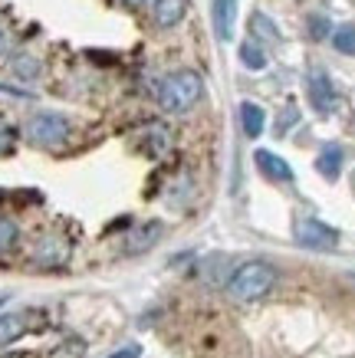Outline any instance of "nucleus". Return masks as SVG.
Segmentation results:
<instances>
[{
  "instance_id": "f257e3e1",
  "label": "nucleus",
  "mask_w": 355,
  "mask_h": 358,
  "mask_svg": "<svg viewBox=\"0 0 355 358\" xmlns=\"http://www.w3.org/2000/svg\"><path fill=\"white\" fill-rule=\"evenodd\" d=\"M273 286H277V270L263 260H253V263H244V266L230 276L227 293H230V299H237V303H253V299H263Z\"/></svg>"
},
{
  "instance_id": "f03ea898",
  "label": "nucleus",
  "mask_w": 355,
  "mask_h": 358,
  "mask_svg": "<svg viewBox=\"0 0 355 358\" xmlns=\"http://www.w3.org/2000/svg\"><path fill=\"white\" fill-rule=\"evenodd\" d=\"M204 92V79L194 69H178L172 76H165L162 89H158V102L165 112H188Z\"/></svg>"
},
{
  "instance_id": "7ed1b4c3",
  "label": "nucleus",
  "mask_w": 355,
  "mask_h": 358,
  "mask_svg": "<svg viewBox=\"0 0 355 358\" xmlns=\"http://www.w3.org/2000/svg\"><path fill=\"white\" fill-rule=\"evenodd\" d=\"M27 138L33 145H46V148H53V145H63L69 138V122L63 115H56V112H40V115H33L27 122Z\"/></svg>"
},
{
  "instance_id": "20e7f679",
  "label": "nucleus",
  "mask_w": 355,
  "mask_h": 358,
  "mask_svg": "<svg viewBox=\"0 0 355 358\" xmlns=\"http://www.w3.org/2000/svg\"><path fill=\"white\" fill-rule=\"evenodd\" d=\"M296 240L309 250H335L339 247V230L316 217H300L296 220Z\"/></svg>"
},
{
  "instance_id": "39448f33",
  "label": "nucleus",
  "mask_w": 355,
  "mask_h": 358,
  "mask_svg": "<svg viewBox=\"0 0 355 358\" xmlns=\"http://www.w3.org/2000/svg\"><path fill=\"white\" fill-rule=\"evenodd\" d=\"M309 102H312V109L323 112V115L326 112H333V106H335V89H333V83H329V76H326L323 69L309 76Z\"/></svg>"
},
{
  "instance_id": "423d86ee",
  "label": "nucleus",
  "mask_w": 355,
  "mask_h": 358,
  "mask_svg": "<svg viewBox=\"0 0 355 358\" xmlns=\"http://www.w3.org/2000/svg\"><path fill=\"white\" fill-rule=\"evenodd\" d=\"M66 257H69V247L56 237L40 240L36 250H33V263L36 266H60V263H66Z\"/></svg>"
},
{
  "instance_id": "0eeeda50",
  "label": "nucleus",
  "mask_w": 355,
  "mask_h": 358,
  "mask_svg": "<svg viewBox=\"0 0 355 358\" xmlns=\"http://www.w3.org/2000/svg\"><path fill=\"white\" fill-rule=\"evenodd\" d=\"M237 23V0H214V33L217 40H230Z\"/></svg>"
},
{
  "instance_id": "6e6552de",
  "label": "nucleus",
  "mask_w": 355,
  "mask_h": 358,
  "mask_svg": "<svg viewBox=\"0 0 355 358\" xmlns=\"http://www.w3.org/2000/svg\"><path fill=\"white\" fill-rule=\"evenodd\" d=\"M257 164H260V171L267 174L270 181H293V168L283 162L280 155H273V152H257Z\"/></svg>"
},
{
  "instance_id": "1a4fd4ad",
  "label": "nucleus",
  "mask_w": 355,
  "mask_h": 358,
  "mask_svg": "<svg viewBox=\"0 0 355 358\" xmlns=\"http://www.w3.org/2000/svg\"><path fill=\"white\" fill-rule=\"evenodd\" d=\"M316 168H319V174H323L326 181H335L339 171H342V148L339 145H326L323 152H319V158H316Z\"/></svg>"
},
{
  "instance_id": "9d476101",
  "label": "nucleus",
  "mask_w": 355,
  "mask_h": 358,
  "mask_svg": "<svg viewBox=\"0 0 355 358\" xmlns=\"http://www.w3.org/2000/svg\"><path fill=\"white\" fill-rule=\"evenodd\" d=\"M27 319H30L27 313L0 315V345H11V342H17V338L30 329V326H27Z\"/></svg>"
},
{
  "instance_id": "9b49d317",
  "label": "nucleus",
  "mask_w": 355,
  "mask_h": 358,
  "mask_svg": "<svg viewBox=\"0 0 355 358\" xmlns=\"http://www.w3.org/2000/svg\"><path fill=\"white\" fill-rule=\"evenodd\" d=\"M240 125H244V135H250V138L263 135L267 115H263V109H260L257 102H244V106H240Z\"/></svg>"
},
{
  "instance_id": "f8f14e48",
  "label": "nucleus",
  "mask_w": 355,
  "mask_h": 358,
  "mask_svg": "<svg viewBox=\"0 0 355 358\" xmlns=\"http://www.w3.org/2000/svg\"><path fill=\"white\" fill-rule=\"evenodd\" d=\"M184 10H188L184 0H158L155 3V20H158V27H174V23H181Z\"/></svg>"
},
{
  "instance_id": "ddd939ff",
  "label": "nucleus",
  "mask_w": 355,
  "mask_h": 358,
  "mask_svg": "<svg viewBox=\"0 0 355 358\" xmlns=\"http://www.w3.org/2000/svg\"><path fill=\"white\" fill-rule=\"evenodd\" d=\"M240 63L247 66V69H257V73H260V69L267 66V56H263V50H260V46L250 40V43L240 46Z\"/></svg>"
},
{
  "instance_id": "4468645a",
  "label": "nucleus",
  "mask_w": 355,
  "mask_h": 358,
  "mask_svg": "<svg viewBox=\"0 0 355 358\" xmlns=\"http://www.w3.org/2000/svg\"><path fill=\"white\" fill-rule=\"evenodd\" d=\"M333 46L339 53L355 56V27H339V30L333 33Z\"/></svg>"
},
{
  "instance_id": "2eb2a0df",
  "label": "nucleus",
  "mask_w": 355,
  "mask_h": 358,
  "mask_svg": "<svg viewBox=\"0 0 355 358\" xmlns=\"http://www.w3.org/2000/svg\"><path fill=\"white\" fill-rule=\"evenodd\" d=\"M50 358H86V342L83 338H66Z\"/></svg>"
},
{
  "instance_id": "dca6fc26",
  "label": "nucleus",
  "mask_w": 355,
  "mask_h": 358,
  "mask_svg": "<svg viewBox=\"0 0 355 358\" xmlns=\"http://www.w3.org/2000/svg\"><path fill=\"white\" fill-rule=\"evenodd\" d=\"M158 234H162V227H158V224H151V227H141L139 234L132 237V243H129V253H135V250H145V247H151Z\"/></svg>"
},
{
  "instance_id": "f3484780",
  "label": "nucleus",
  "mask_w": 355,
  "mask_h": 358,
  "mask_svg": "<svg viewBox=\"0 0 355 358\" xmlns=\"http://www.w3.org/2000/svg\"><path fill=\"white\" fill-rule=\"evenodd\" d=\"M13 243H17V224L11 217H0V253H7Z\"/></svg>"
},
{
  "instance_id": "a211bd4d",
  "label": "nucleus",
  "mask_w": 355,
  "mask_h": 358,
  "mask_svg": "<svg viewBox=\"0 0 355 358\" xmlns=\"http://www.w3.org/2000/svg\"><path fill=\"white\" fill-rule=\"evenodd\" d=\"M309 33H312V40H326V33H329V20H326V17H312Z\"/></svg>"
},
{
  "instance_id": "6ab92c4d",
  "label": "nucleus",
  "mask_w": 355,
  "mask_h": 358,
  "mask_svg": "<svg viewBox=\"0 0 355 358\" xmlns=\"http://www.w3.org/2000/svg\"><path fill=\"white\" fill-rule=\"evenodd\" d=\"M13 148V129L0 122V155H7Z\"/></svg>"
},
{
  "instance_id": "aec40b11",
  "label": "nucleus",
  "mask_w": 355,
  "mask_h": 358,
  "mask_svg": "<svg viewBox=\"0 0 355 358\" xmlns=\"http://www.w3.org/2000/svg\"><path fill=\"white\" fill-rule=\"evenodd\" d=\"M139 355H141L139 345H125V348H118L116 355H109V358H139Z\"/></svg>"
},
{
  "instance_id": "412c9836",
  "label": "nucleus",
  "mask_w": 355,
  "mask_h": 358,
  "mask_svg": "<svg viewBox=\"0 0 355 358\" xmlns=\"http://www.w3.org/2000/svg\"><path fill=\"white\" fill-rule=\"evenodd\" d=\"M17 69H20L23 76H33V73H36V63H30V59H17Z\"/></svg>"
},
{
  "instance_id": "4be33fe9",
  "label": "nucleus",
  "mask_w": 355,
  "mask_h": 358,
  "mask_svg": "<svg viewBox=\"0 0 355 358\" xmlns=\"http://www.w3.org/2000/svg\"><path fill=\"white\" fill-rule=\"evenodd\" d=\"M4 50H7V33L0 30V53H4Z\"/></svg>"
},
{
  "instance_id": "5701e85b",
  "label": "nucleus",
  "mask_w": 355,
  "mask_h": 358,
  "mask_svg": "<svg viewBox=\"0 0 355 358\" xmlns=\"http://www.w3.org/2000/svg\"><path fill=\"white\" fill-rule=\"evenodd\" d=\"M118 3H129V7H139V3H145V0H118Z\"/></svg>"
},
{
  "instance_id": "b1692460",
  "label": "nucleus",
  "mask_w": 355,
  "mask_h": 358,
  "mask_svg": "<svg viewBox=\"0 0 355 358\" xmlns=\"http://www.w3.org/2000/svg\"><path fill=\"white\" fill-rule=\"evenodd\" d=\"M7 358H17V355H7Z\"/></svg>"
},
{
  "instance_id": "393cba45",
  "label": "nucleus",
  "mask_w": 355,
  "mask_h": 358,
  "mask_svg": "<svg viewBox=\"0 0 355 358\" xmlns=\"http://www.w3.org/2000/svg\"><path fill=\"white\" fill-rule=\"evenodd\" d=\"M352 181H355V178H352Z\"/></svg>"
}]
</instances>
